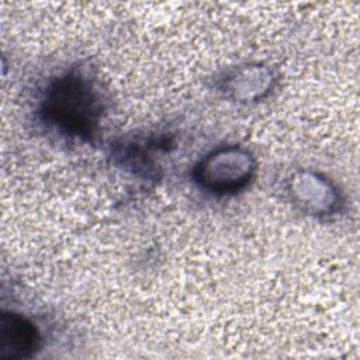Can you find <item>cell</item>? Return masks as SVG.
Returning a JSON list of instances; mask_svg holds the SVG:
<instances>
[{"label": "cell", "mask_w": 360, "mask_h": 360, "mask_svg": "<svg viewBox=\"0 0 360 360\" xmlns=\"http://www.w3.org/2000/svg\"><path fill=\"white\" fill-rule=\"evenodd\" d=\"M104 101L96 82L82 69L72 68L52 77L42 89L37 114L56 134L91 141L103 117Z\"/></svg>", "instance_id": "obj_1"}, {"label": "cell", "mask_w": 360, "mask_h": 360, "mask_svg": "<svg viewBox=\"0 0 360 360\" xmlns=\"http://www.w3.org/2000/svg\"><path fill=\"white\" fill-rule=\"evenodd\" d=\"M256 173V159L243 146H218L193 167V181L211 195H235L249 186Z\"/></svg>", "instance_id": "obj_2"}, {"label": "cell", "mask_w": 360, "mask_h": 360, "mask_svg": "<svg viewBox=\"0 0 360 360\" xmlns=\"http://www.w3.org/2000/svg\"><path fill=\"white\" fill-rule=\"evenodd\" d=\"M287 193L300 211L315 218L335 215L342 204L336 184L326 176L308 169L297 170L288 177Z\"/></svg>", "instance_id": "obj_3"}, {"label": "cell", "mask_w": 360, "mask_h": 360, "mask_svg": "<svg viewBox=\"0 0 360 360\" xmlns=\"http://www.w3.org/2000/svg\"><path fill=\"white\" fill-rule=\"evenodd\" d=\"M277 73L269 65L252 62L224 72L218 79V90L224 97L239 103H257L267 97L277 84Z\"/></svg>", "instance_id": "obj_4"}, {"label": "cell", "mask_w": 360, "mask_h": 360, "mask_svg": "<svg viewBox=\"0 0 360 360\" xmlns=\"http://www.w3.org/2000/svg\"><path fill=\"white\" fill-rule=\"evenodd\" d=\"M42 345V336L31 318L15 311L0 315V359L21 360L32 357Z\"/></svg>", "instance_id": "obj_5"}, {"label": "cell", "mask_w": 360, "mask_h": 360, "mask_svg": "<svg viewBox=\"0 0 360 360\" xmlns=\"http://www.w3.org/2000/svg\"><path fill=\"white\" fill-rule=\"evenodd\" d=\"M112 149L114 158L125 169H129L134 173L143 174L146 177H150L156 172L152 155L153 149H159L156 146V141L150 139L146 142L145 139H131L112 146Z\"/></svg>", "instance_id": "obj_6"}]
</instances>
